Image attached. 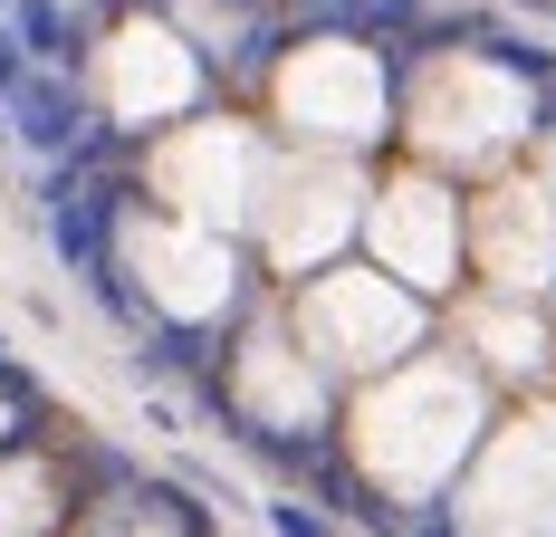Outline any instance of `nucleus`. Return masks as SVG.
I'll return each instance as SVG.
<instances>
[{
    "instance_id": "7",
    "label": "nucleus",
    "mask_w": 556,
    "mask_h": 537,
    "mask_svg": "<svg viewBox=\"0 0 556 537\" xmlns=\"http://www.w3.org/2000/svg\"><path fill=\"white\" fill-rule=\"evenodd\" d=\"M250 519H260V528H269V537H345V528H336V519H327V509L307 499V489H278V499H260Z\"/></svg>"
},
{
    "instance_id": "8",
    "label": "nucleus",
    "mask_w": 556,
    "mask_h": 537,
    "mask_svg": "<svg viewBox=\"0 0 556 537\" xmlns=\"http://www.w3.org/2000/svg\"><path fill=\"white\" fill-rule=\"evenodd\" d=\"M87 298H97V308H106V317L115 326H135V336H154V326H164V317H154V308H144V288H135V278H125V268H97V278H87Z\"/></svg>"
},
{
    "instance_id": "4",
    "label": "nucleus",
    "mask_w": 556,
    "mask_h": 537,
    "mask_svg": "<svg viewBox=\"0 0 556 537\" xmlns=\"http://www.w3.org/2000/svg\"><path fill=\"white\" fill-rule=\"evenodd\" d=\"M10 39L29 49V67H67V77H77V58H87V10H77V0H20V10H10Z\"/></svg>"
},
{
    "instance_id": "6",
    "label": "nucleus",
    "mask_w": 556,
    "mask_h": 537,
    "mask_svg": "<svg viewBox=\"0 0 556 537\" xmlns=\"http://www.w3.org/2000/svg\"><path fill=\"white\" fill-rule=\"evenodd\" d=\"M135 499L164 519V537H222V519H212V509H202L182 480H135Z\"/></svg>"
},
{
    "instance_id": "9",
    "label": "nucleus",
    "mask_w": 556,
    "mask_h": 537,
    "mask_svg": "<svg viewBox=\"0 0 556 537\" xmlns=\"http://www.w3.org/2000/svg\"><path fill=\"white\" fill-rule=\"evenodd\" d=\"M20 77H29V49H20V39H10V20H0V107L20 97Z\"/></svg>"
},
{
    "instance_id": "11",
    "label": "nucleus",
    "mask_w": 556,
    "mask_h": 537,
    "mask_svg": "<svg viewBox=\"0 0 556 537\" xmlns=\"http://www.w3.org/2000/svg\"><path fill=\"white\" fill-rule=\"evenodd\" d=\"M518 10H556V0H518Z\"/></svg>"
},
{
    "instance_id": "14",
    "label": "nucleus",
    "mask_w": 556,
    "mask_h": 537,
    "mask_svg": "<svg viewBox=\"0 0 556 537\" xmlns=\"http://www.w3.org/2000/svg\"><path fill=\"white\" fill-rule=\"evenodd\" d=\"M144 10H173V0H144Z\"/></svg>"
},
{
    "instance_id": "3",
    "label": "nucleus",
    "mask_w": 556,
    "mask_h": 537,
    "mask_svg": "<svg viewBox=\"0 0 556 537\" xmlns=\"http://www.w3.org/2000/svg\"><path fill=\"white\" fill-rule=\"evenodd\" d=\"M212 346H222V326H173V317H164L154 336H144V355H135V365H144L154 384H192V403H202L212 423H230V394L212 384V365H222Z\"/></svg>"
},
{
    "instance_id": "2",
    "label": "nucleus",
    "mask_w": 556,
    "mask_h": 537,
    "mask_svg": "<svg viewBox=\"0 0 556 537\" xmlns=\"http://www.w3.org/2000/svg\"><path fill=\"white\" fill-rule=\"evenodd\" d=\"M135 202H144L135 183H87L77 202H58V212H49V250L77 268V278H97V268L115 260V221L135 212Z\"/></svg>"
},
{
    "instance_id": "10",
    "label": "nucleus",
    "mask_w": 556,
    "mask_h": 537,
    "mask_svg": "<svg viewBox=\"0 0 556 537\" xmlns=\"http://www.w3.org/2000/svg\"><path fill=\"white\" fill-rule=\"evenodd\" d=\"M87 10H125V0H87Z\"/></svg>"
},
{
    "instance_id": "17",
    "label": "nucleus",
    "mask_w": 556,
    "mask_h": 537,
    "mask_svg": "<svg viewBox=\"0 0 556 537\" xmlns=\"http://www.w3.org/2000/svg\"><path fill=\"white\" fill-rule=\"evenodd\" d=\"M0 365H10V346H0Z\"/></svg>"
},
{
    "instance_id": "13",
    "label": "nucleus",
    "mask_w": 556,
    "mask_h": 537,
    "mask_svg": "<svg viewBox=\"0 0 556 537\" xmlns=\"http://www.w3.org/2000/svg\"><path fill=\"white\" fill-rule=\"evenodd\" d=\"M10 10H20V0H0V20H10Z\"/></svg>"
},
{
    "instance_id": "12",
    "label": "nucleus",
    "mask_w": 556,
    "mask_h": 537,
    "mask_svg": "<svg viewBox=\"0 0 556 537\" xmlns=\"http://www.w3.org/2000/svg\"><path fill=\"white\" fill-rule=\"evenodd\" d=\"M222 10H260V0H222Z\"/></svg>"
},
{
    "instance_id": "15",
    "label": "nucleus",
    "mask_w": 556,
    "mask_h": 537,
    "mask_svg": "<svg viewBox=\"0 0 556 537\" xmlns=\"http://www.w3.org/2000/svg\"><path fill=\"white\" fill-rule=\"evenodd\" d=\"M0 135H10V107H0Z\"/></svg>"
},
{
    "instance_id": "16",
    "label": "nucleus",
    "mask_w": 556,
    "mask_h": 537,
    "mask_svg": "<svg viewBox=\"0 0 556 537\" xmlns=\"http://www.w3.org/2000/svg\"><path fill=\"white\" fill-rule=\"evenodd\" d=\"M547 115H556V87H547Z\"/></svg>"
},
{
    "instance_id": "1",
    "label": "nucleus",
    "mask_w": 556,
    "mask_h": 537,
    "mask_svg": "<svg viewBox=\"0 0 556 537\" xmlns=\"http://www.w3.org/2000/svg\"><path fill=\"white\" fill-rule=\"evenodd\" d=\"M97 135V115H87V87L67 77V67H29L20 77V97H10V145H29L39 163L77 154Z\"/></svg>"
},
{
    "instance_id": "5",
    "label": "nucleus",
    "mask_w": 556,
    "mask_h": 537,
    "mask_svg": "<svg viewBox=\"0 0 556 537\" xmlns=\"http://www.w3.org/2000/svg\"><path fill=\"white\" fill-rule=\"evenodd\" d=\"M470 49L490 58V67H508V77H528V87H556V49H538L528 29H500V20H480V39Z\"/></svg>"
}]
</instances>
